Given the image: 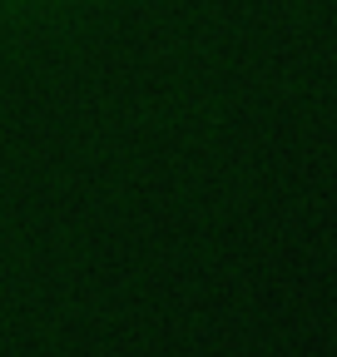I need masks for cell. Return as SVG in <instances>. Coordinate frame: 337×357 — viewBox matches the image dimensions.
<instances>
[{
  "label": "cell",
  "instance_id": "obj_1",
  "mask_svg": "<svg viewBox=\"0 0 337 357\" xmlns=\"http://www.w3.org/2000/svg\"><path fill=\"white\" fill-rule=\"evenodd\" d=\"M75 0H0V25H15V30H30V25H45L55 20L60 10H70Z\"/></svg>",
  "mask_w": 337,
  "mask_h": 357
}]
</instances>
